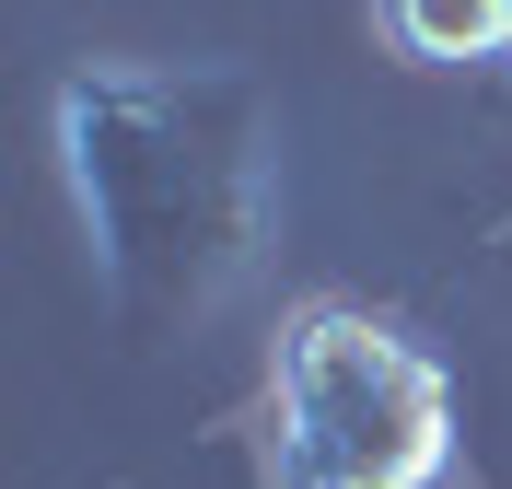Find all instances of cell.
I'll return each instance as SVG.
<instances>
[{
  "label": "cell",
  "mask_w": 512,
  "mask_h": 489,
  "mask_svg": "<svg viewBox=\"0 0 512 489\" xmlns=\"http://www.w3.org/2000/svg\"><path fill=\"white\" fill-rule=\"evenodd\" d=\"M59 175L117 315L198 326L280 233V105L245 59H82L59 82Z\"/></svg>",
  "instance_id": "1"
},
{
  "label": "cell",
  "mask_w": 512,
  "mask_h": 489,
  "mask_svg": "<svg viewBox=\"0 0 512 489\" xmlns=\"http://www.w3.org/2000/svg\"><path fill=\"white\" fill-rule=\"evenodd\" d=\"M268 478L280 489H443L454 373L350 292L291 303L268 338Z\"/></svg>",
  "instance_id": "2"
},
{
  "label": "cell",
  "mask_w": 512,
  "mask_h": 489,
  "mask_svg": "<svg viewBox=\"0 0 512 489\" xmlns=\"http://www.w3.org/2000/svg\"><path fill=\"white\" fill-rule=\"evenodd\" d=\"M373 35L408 70H512V0H373Z\"/></svg>",
  "instance_id": "3"
}]
</instances>
